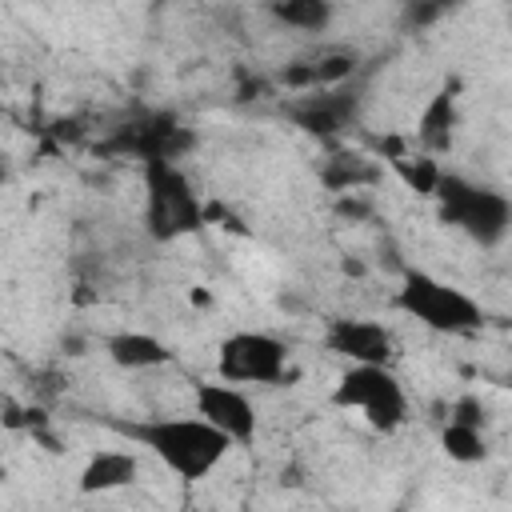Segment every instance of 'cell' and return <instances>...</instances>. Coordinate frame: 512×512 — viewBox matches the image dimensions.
Segmentation results:
<instances>
[{
  "label": "cell",
  "mask_w": 512,
  "mask_h": 512,
  "mask_svg": "<svg viewBox=\"0 0 512 512\" xmlns=\"http://www.w3.org/2000/svg\"><path fill=\"white\" fill-rule=\"evenodd\" d=\"M120 428L184 484L208 480L232 452V444L200 416H148L136 424H120Z\"/></svg>",
  "instance_id": "cell-1"
},
{
  "label": "cell",
  "mask_w": 512,
  "mask_h": 512,
  "mask_svg": "<svg viewBox=\"0 0 512 512\" xmlns=\"http://www.w3.org/2000/svg\"><path fill=\"white\" fill-rule=\"evenodd\" d=\"M448 420H456V424H472V428H484V404L476 400V396H464V400H456V408H452V416Z\"/></svg>",
  "instance_id": "cell-17"
},
{
  "label": "cell",
  "mask_w": 512,
  "mask_h": 512,
  "mask_svg": "<svg viewBox=\"0 0 512 512\" xmlns=\"http://www.w3.org/2000/svg\"><path fill=\"white\" fill-rule=\"evenodd\" d=\"M348 116H352V104H340L336 96H312V100H304V104L296 108V120H300L312 136H332V132H340V128L348 124Z\"/></svg>",
  "instance_id": "cell-14"
},
{
  "label": "cell",
  "mask_w": 512,
  "mask_h": 512,
  "mask_svg": "<svg viewBox=\"0 0 512 512\" xmlns=\"http://www.w3.org/2000/svg\"><path fill=\"white\" fill-rule=\"evenodd\" d=\"M144 224L156 240H180L204 224L200 196L176 160H144Z\"/></svg>",
  "instance_id": "cell-5"
},
{
  "label": "cell",
  "mask_w": 512,
  "mask_h": 512,
  "mask_svg": "<svg viewBox=\"0 0 512 512\" xmlns=\"http://www.w3.org/2000/svg\"><path fill=\"white\" fill-rule=\"evenodd\" d=\"M452 128H456V96L444 88V92H436L432 104L424 108L416 136H420V144H424L428 156H432V152H444V148L452 144Z\"/></svg>",
  "instance_id": "cell-11"
},
{
  "label": "cell",
  "mask_w": 512,
  "mask_h": 512,
  "mask_svg": "<svg viewBox=\"0 0 512 512\" xmlns=\"http://www.w3.org/2000/svg\"><path fill=\"white\" fill-rule=\"evenodd\" d=\"M140 480V456L132 448H100L84 460L76 488L80 496H108V492H124Z\"/></svg>",
  "instance_id": "cell-9"
},
{
  "label": "cell",
  "mask_w": 512,
  "mask_h": 512,
  "mask_svg": "<svg viewBox=\"0 0 512 512\" xmlns=\"http://www.w3.org/2000/svg\"><path fill=\"white\" fill-rule=\"evenodd\" d=\"M388 168H392L416 196H432L436 184H440V172H444L432 156H408V152H392V156H388Z\"/></svg>",
  "instance_id": "cell-15"
},
{
  "label": "cell",
  "mask_w": 512,
  "mask_h": 512,
  "mask_svg": "<svg viewBox=\"0 0 512 512\" xmlns=\"http://www.w3.org/2000/svg\"><path fill=\"white\" fill-rule=\"evenodd\" d=\"M432 200L440 204V220L460 228L480 248H500L512 232V200L500 188L476 184L460 172H440Z\"/></svg>",
  "instance_id": "cell-3"
},
{
  "label": "cell",
  "mask_w": 512,
  "mask_h": 512,
  "mask_svg": "<svg viewBox=\"0 0 512 512\" xmlns=\"http://www.w3.org/2000/svg\"><path fill=\"white\" fill-rule=\"evenodd\" d=\"M324 348L344 356L348 364H392L396 340L372 316H336L324 328Z\"/></svg>",
  "instance_id": "cell-8"
},
{
  "label": "cell",
  "mask_w": 512,
  "mask_h": 512,
  "mask_svg": "<svg viewBox=\"0 0 512 512\" xmlns=\"http://www.w3.org/2000/svg\"><path fill=\"white\" fill-rule=\"evenodd\" d=\"M396 308L436 336H468V332H480L488 320L484 304L472 292H464L460 284L440 280L432 272H420V268L404 272V280L396 288Z\"/></svg>",
  "instance_id": "cell-2"
},
{
  "label": "cell",
  "mask_w": 512,
  "mask_h": 512,
  "mask_svg": "<svg viewBox=\"0 0 512 512\" xmlns=\"http://www.w3.org/2000/svg\"><path fill=\"white\" fill-rule=\"evenodd\" d=\"M268 16L292 32H324L336 16V8L328 0H276L268 4Z\"/></svg>",
  "instance_id": "cell-12"
},
{
  "label": "cell",
  "mask_w": 512,
  "mask_h": 512,
  "mask_svg": "<svg viewBox=\"0 0 512 512\" xmlns=\"http://www.w3.org/2000/svg\"><path fill=\"white\" fill-rule=\"evenodd\" d=\"M216 372H220V380H228L236 388L280 384L288 372V344L260 328L228 332L216 348Z\"/></svg>",
  "instance_id": "cell-6"
},
{
  "label": "cell",
  "mask_w": 512,
  "mask_h": 512,
  "mask_svg": "<svg viewBox=\"0 0 512 512\" xmlns=\"http://www.w3.org/2000/svg\"><path fill=\"white\" fill-rule=\"evenodd\" d=\"M0 184H4V164H0Z\"/></svg>",
  "instance_id": "cell-18"
},
{
  "label": "cell",
  "mask_w": 512,
  "mask_h": 512,
  "mask_svg": "<svg viewBox=\"0 0 512 512\" xmlns=\"http://www.w3.org/2000/svg\"><path fill=\"white\" fill-rule=\"evenodd\" d=\"M104 356L124 372H152V368L172 364V348L160 336L140 332V328H120L104 336Z\"/></svg>",
  "instance_id": "cell-10"
},
{
  "label": "cell",
  "mask_w": 512,
  "mask_h": 512,
  "mask_svg": "<svg viewBox=\"0 0 512 512\" xmlns=\"http://www.w3.org/2000/svg\"><path fill=\"white\" fill-rule=\"evenodd\" d=\"M192 400H196V416L204 424H212L232 448L236 444H252L256 432H260V412L248 396V388H236L228 380H196L192 388Z\"/></svg>",
  "instance_id": "cell-7"
},
{
  "label": "cell",
  "mask_w": 512,
  "mask_h": 512,
  "mask_svg": "<svg viewBox=\"0 0 512 512\" xmlns=\"http://www.w3.org/2000/svg\"><path fill=\"white\" fill-rule=\"evenodd\" d=\"M376 176H380V168H376L368 156H360V152H340V156H332V160L324 164V184H328L332 192H340V196L376 184Z\"/></svg>",
  "instance_id": "cell-13"
},
{
  "label": "cell",
  "mask_w": 512,
  "mask_h": 512,
  "mask_svg": "<svg viewBox=\"0 0 512 512\" xmlns=\"http://www.w3.org/2000/svg\"><path fill=\"white\" fill-rule=\"evenodd\" d=\"M440 444L444 452L456 460V464H480L488 456V440H484V428H472V424H456L448 420L444 432H440Z\"/></svg>",
  "instance_id": "cell-16"
},
{
  "label": "cell",
  "mask_w": 512,
  "mask_h": 512,
  "mask_svg": "<svg viewBox=\"0 0 512 512\" xmlns=\"http://www.w3.org/2000/svg\"><path fill=\"white\" fill-rule=\"evenodd\" d=\"M332 404L360 412L372 432H396L408 420V392L392 364H348L332 384Z\"/></svg>",
  "instance_id": "cell-4"
}]
</instances>
